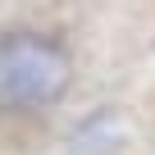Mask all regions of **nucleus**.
Returning <instances> with one entry per match:
<instances>
[{"label": "nucleus", "mask_w": 155, "mask_h": 155, "mask_svg": "<svg viewBox=\"0 0 155 155\" xmlns=\"http://www.w3.org/2000/svg\"><path fill=\"white\" fill-rule=\"evenodd\" d=\"M73 82L68 50L28 28L0 32V114H41Z\"/></svg>", "instance_id": "1"}]
</instances>
